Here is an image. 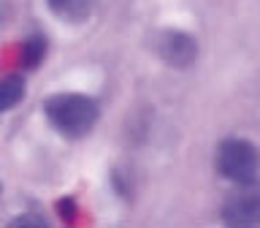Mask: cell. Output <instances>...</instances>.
I'll return each mask as SVG.
<instances>
[{"label":"cell","instance_id":"3","mask_svg":"<svg viewBox=\"0 0 260 228\" xmlns=\"http://www.w3.org/2000/svg\"><path fill=\"white\" fill-rule=\"evenodd\" d=\"M222 220L228 225H257L260 223V179L233 185L222 198Z\"/></svg>","mask_w":260,"mask_h":228},{"label":"cell","instance_id":"7","mask_svg":"<svg viewBox=\"0 0 260 228\" xmlns=\"http://www.w3.org/2000/svg\"><path fill=\"white\" fill-rule=\"evenodd\" d=\"M46 38L41 36V33H32V36L22 44L19 49V63H22V68H38L41 63H44V57H46Z\"/></svg>","mask_w":260,"mask_h":228},{"label":"cell","instance_id":"6","mask_svg":"<svg viewBox=\"0 0 260 228\" xmlns=\"http://www.w3.org/2000/svg\"><path fill=\"white\" fill-rule=\"evenodd\" d=\"M24 93H27V81L22 73H8L0 79V114L16 109L24 101Z\"/></svg>","mask_w":260,"mask_h":228},{"label":"cell","instance_id":"1","mask_svg":"<svg viewBox=\"0 0 260 228\" xmlns=\"http://www.w3.org/2000/svg\"><path fill=\"white\" fill-rule=\"evenodd\" d=\"M44 114L57 133L76 141L98 125L101 106L87 93H54L44 101Z\"/></svg>","mask_w":260,"mask_h":228},{"label":"cell","instance_id":"2","mask_svg":"<svg viewBox=\"0 0 260 228\" xmlns=\"http://www.w3.org/2000/svg\"><path fill=\"white\" fill-rule=\"evenodd\" d=\"M214 168L231 185L255 182L260 177V150L244 136H228L217 144Z\"/></svg>","mask_w":260,"mask_h":228},{"label":"cell","instance_id":"8","mask_svg":"<svg viewBox=\"0 0 260 228\" xmlns=\"http://www.w3.org/2000/svg\"><path fill=\"white\" fill-rule=\"evenodd\" d=\"M11 225H46V220L38 215H22V217H14Z\"/></svg>","mask_w":260,"mask_h":228},{"label":"cell","instance_id":"5","mask_svg":"<svg viewBox=\"0 0 260 228\" xmlns=\"http://www.w3.org/2000/svg\"><path fill=\"white\" fill-rule=\"evenodd\" d=\"M46 8L52 11L60 22L79 24L87 22L95 8V0H46Z\"/></svg>","mask_w":260,"mask_h":228},{"label":"cell","instance_id":"4","mask_svg":"<svg viewBox=\"0 0 260 228\" xmlns=\"http://www.w3.org/2000/svg\"><path fill=\"white\" fill-rule=\"evenodd\" d=\"M154 52H157V57L166 65L182 71V68H190L198 60V41L187 30L166 27L154 36Z\"/></svg>","mask_w":260,"mask_h":228}]
</instances>
